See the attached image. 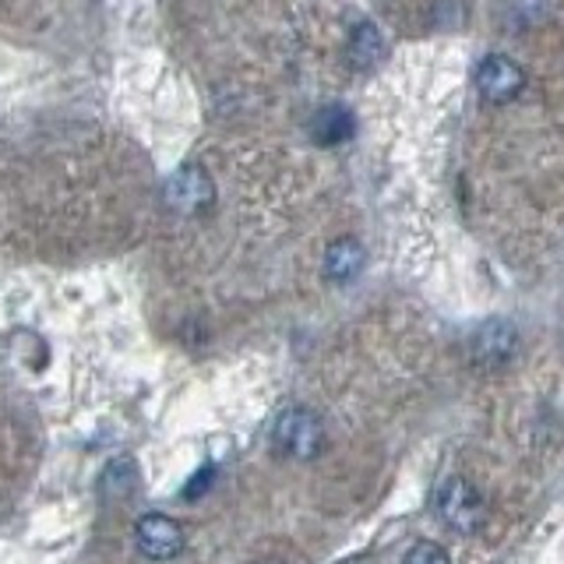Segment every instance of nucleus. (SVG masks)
Returning a JSON list of instances; mask_svg holds the SVG:
<instances>
[{
    "label": "nucleus",
    "mask_w": 564,
    "mask_h": 564,
    "mask_svg": "<svg viewBox=\"0 0 564 564\" xmlns=\"http://www.w3.org/2000/svg\"><path fill=\"white\" fill-rule=\"evenodd\" d=\"M434 505H437L441 522H445L458 536L480 533L484 522H487V505L480 498V490H476L466 476H448V480L437 487Z\"/></svg>",
    "instance_id": "obj_1"
},
{
    "label": "nucleus",
    "mask_w": 564,
    "mask_h": 564,
    "mask_svg": "<svg viewBox=\"0 0 564 564\" xmlns=\"http://www.w3.org/2000/svg\"><path fill=\"white\" fill-rule=\"evenodd\" d=\"M466 357L480 375L505 370L519 357V328L511 325L508 317H487V322L473 328L469 343H466Z\"/></svg>",
    "instance_id": "obj_2"
},
{
    "label": "nucleus",
    "mask_w": 564,
    "mask_h": 564,
    "mask_svg": "<svg viewBox=\"0 0 564 564\" xmlns=\"http://www.w3.org/2000/svg\"><path fill=\"white\" fill-rule=\"evenodd\" d=\"M272 448L282 458H296V463L314 458L325 448V427H322V420H317V413H311L307 405L282 410L272 427Z\"/></svg>",
    "instance_id": "obj_3"
},
{
    "label": "nucleus",
    "mask_w": 564,
    "mask_h": 564,
    "mask_svg": "<svg viewBox=\"0 0 564 564\" xmlns=\"http://www.w3.org/2000/svg\"><path fill=\"white\" fill-rule=\"evenodd\" d=\"M134 540H138V551L152 561H170L184 551L181 522L163 516V511H149V516H141L134 525Z\"/></svg>",
    "instance_id": "obj_4"
},
{
    "label": "nucleus",
    "mask_w": 564,
    "mask_h": 564,
    "mask_svg": "<svg viewBox=\"0 0 564 564\" xmlns=\"http://www.w3.org/2000/svg\"><path fill=\"white\" fill-rule=\"evenodd\" d=\"M525 85V75L519 64H511L508 57H487L476 67V88L487 102H511Z\"/></svg>",
    "instance_id": "obj_5"
},
{
    "label": "nucleus",
    "mask_w": 564,
    "mask_h": 564,
    "mask_svg": "<svg viewBox=\"0 0 564 564\" xmlns=\"http://www.w3.org/2000/svg\"><path fill=\"white\" fill-rule=\"evenodd\" d=\"M212 181L208 173L198 170V166H184L170 176L166 184V202L176 208V212H202L208 202H212Z\"/></svg>",
    "instance_id": "obj_6"
},
{
    "label": "nucleus",
    "mask_w": 564,
    "mask_h": 564,
    "mask_svg": "<svg viewBox=\"0 0 564 564\" xmlns=\"http://www.w3.org/2000/svg\"><path fill=\"white\" fill-rule=\"evenodd\" d=\"M367 269V251L357 237H339L328 243L325 251V275L335 282V286H349L357 282Z\"/></svg>",
    "instance_id": "obj_7"
},
{
    "label": "nucleus",
    "mask_w": 564,
    "mask_h": 564,
    "mask_svg": "<svg viewBox=\"0 0 564 564\" xmlns=\"http://www.w3.org/2000/svg\"><path fill=\"white\" fill-rule=\"evenodd\" d=\"M349 134H352V113L346 106H325L311 120V138L317 145H343Z\"/></svg>",
    "instance_id": "obj_8"
},
{
    "label": "nucleus",
    "mask_w": 564,
    "mask_h": 564,
    "mask_svg": "<svg viewBox=\"0 0 564 564\" xmlns=\"http://www.w3.org/2000/svg\"><path fill=\"white\" fill-rule=\"evenodd\" d=\"M349 53H352V61H357L360 67H375V64L384 57V40H381L378 25H367V22H364V25L352 29Z\"/></svg>",
    "instance_id": "obj_9"
},
{
    "label": "nucleus",
    "mask_w": 564,
    "mask_h": 564,
    "mask_svg": "<svg viewBox=\"0 0 564 564\" xmlns=\"http://www.w3.org/2000/svg\"><path fill=\"white\" fill-rule=\"evenodd\" d=\"M402 564H452V557H448L445 546L420 540V543L410 546V551H405V561Z\"/></svg>",
    "instance_id": "obj_10"
}]
</instances>
